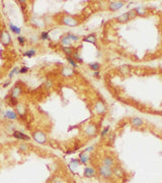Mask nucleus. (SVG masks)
<instances>
[{
  "label": "nucleus",
  "mask_w": 162,
  "mask_h": 183,
  "mask_svg": "<svg viewBox=\"0 0 162 183\" xmlns=\"http://www.w3.org/2000/svg\"><path fill=\"white\" fill-rule=\"evenodd\" d=\"M61 22H62L63 25L68 26V27H77L80 24L79 20H77L75 16L69 15V14H66V15L63 16L61 18Z\"/></svg>",
  "instance_id": "obj_1"
},
{
  "label": "nucleus",
  "mask_w": 162,
  "mask_h": 183,
  "mask_svg": "<svg viewBox=\"0 0 162 183\" xmlns=\"http://www.w3.org/2000/svg\"><path fill=\"white\" fill-rule=\"evenodd\" d=\"M97 171H98V174L105 179H109L113 176V168L107 167V166H105V165H100L99 167H98Z\"/></svg>",
  "instance_id": "obj_2"
},
{
  "label": "nucleus",
  "mask_w": 162,
  "mask_h": 183,
  "mask_svg": "<svg viewBox=\"0 0 162 183\" xmlns=\"http://www.w3.org/2000/svg\"><path fill=\"white\" fill-rule=\"evenodd\" d=\"M83 132L86 136H89V137H93L97 134V126L94 123H89L83 129Z\"/></svg>",
  "instance_id": "obj_3"
},
{
  "label": "nucleus",
  "mask_w": 162,
  "mask_h": 183,
  "mask_svg": "<svg viewBox=\"0 0 162 183\" xmlns=\"http://www.w3.org/2000/svg\"><path fill=\"white\" fill-rule=\"evenodd\" d=\"M101 165H105L109 168H115V159L111 155H105L103 158L101 159Z\"/></svg>",
  "instance_id": "obj_4"
},
{
  "label": "nucleus",
  "mask_w": 162,
  "mask_h": 183,
  "mask_svg": "<svg viewBox=\"0 0 162 183\" xmlns=\"http://www.w3.org/2000/svg\"><path fill=\"white\" fill-rule=\"evenodd\" d=\"M33 139L39 143H46L47 141V136L41 130H36L33 132Z\"/></svg>",
  "instance_id": "obj_5"
},
{
  "label": "nucleus",
  "mask_w": 162,
  "mask_h": 183,
  "mask_svg": "<svg viewBox=\"0 0 162 183\" xmlns=\"http://www.w3.org/2000/svg\"><path fill=\"white\" fill-rule=\"evenodd\" d=\"M93 110L97 115H102V114H105V111H107V106L105 105V103L102 102V101H97V102H95V104H94Z\"/></svg>",
  "instance_id": "obj_6"
},
{
  "label": "nucleus",
  "mask_w": 162,
  "mask_h": 183,
  "mask_svg": "<svg viewBox=\"0 0 162 183\" xmlns=\"http://www.w3.org/2000/svg\"><path fill=\"white\" fill-rule=\"evenodd\" d=\"M0 41L4 46H9L11 45V37L6 30H2L0 33Z\"/></svg>",
  "instance_id": "obj_7"
},
{
  "label": "nucleus",
  "mask_w": 162,
  "mask_h": 183,
  "mask_svg": "<svg viewBox=\"0 0 162 183\" xmlns=\"http://www.w3.org/2000/svg\"><path fill=\"white\" fill-rule=\"evenodd\" d=\"M124 5H125L124 1H111V2L109 3L107 8L111 11H117L122 8V7H124Z\"/></svg>",
  "instance_id": "obj_8"
},
{
  "label": "nucleus",
  "mask_w": 162,
  "mask_h": 183,
  "mask_svg": "<svg viewBox=\"0 0 162 183\" xmlns=\"http://www.w3.org/2000/svg\"><path fill=\"white\" fill-rule=\"evenodd\" d=\"M21 94H22L21 87H20L19 85H14V87L11 89L10 95H9V96L12 97V98H14V99H17Z\"/></svg>",
  "instance_id": "obj_9"
},
{
  "label": "nucleus",
  "mask_w": 162,
  "mask_h": 183,
  "mask_svg": "<svg viewBox=\"0 0 162 183\" xmlns=\"http://www.w3.org/2000/svg\"><path fill=\"white\" fill-rule=\"evenodd\" d=\"M15 110L16 113L21 117L25 116V114H27V106L25 104H22V103H18L17 105L15 106Z\"/></svg>",
  "instance_id": "obj_10"
},
{
  "label": "nucleus",
  "mask_w": 162,
  "mask_h": 183,
  "mask_svg": "<svg viewBox=\"0 0 162 183\" xmlns=\"http://www.w3.org/2000/svg\"><path fill=\"white\" fill-rule=\"evenodd\" d=\"M130 122H131V124L133 125L134 127H142L144 125V121L140 117H133V118H131Z\"/></svg>",
  "instance_id": "obj_11"
},
{
  "label": "nucleus",
  "mask_w": 162,
  "mask_h": 183,
  "mask_svg": "<svg viewBox=\"0 0 162 183\" xmlns=\"http://www.w3.org/2000/svg\"><path fill=\"white\" fill-rule=\"evenodd\" d=\"M96 175V170L92 167H85L84 169V176L87 178H92Z\"/></svg>",
  "instance_id": "obj_12"
},
{
  "label": "nucleus",
  "mask_w": 162,
  "mask_h": 183,
  "mask_svg": "<svg viewBox=\"0 0 162 183\" xmlns=\"http://www.w3.org/2000/svg\"><path fill=\"white\" fill-rule=\"evenodd\" d=\"M13 136L15 137V139H20V141H29V139H31V137H29V136H27V134L22 133V132H20V131H17V130L13 131Z\"/></svg>",
  "instance_id": "obj_13"
},
{
  "label": "nucleus",
  "mask_w": 162,
  "mask_h": 183,
  "mask_svg": "<svg viewBox=\"0 0 162 183\" xmlns=\"http://www.w3.org/2000/svg\"><path fill=\"white\" fill-rule=\"evenodd\" d=\"M4 117L9 120H15V119H17V114L12 110H6L4 112Z\"/></svg>",
  "instance_id": "obj_14"
},
{
  "label": "nucleus",
  "mask_w": 162,
  "mask_h": 183,
  "mask_svg": "<svg viewBox=\"0 0 162 183\" xmlns=\"http://www.w3.org/2000/svg\"><path fill=\"white\" fill-rule=\"evenodd\" d=\"M60 44L62 45V47H71V44L72 42L68 39V37L66 35L61 37L60 39Z\"/></svg>",
  "instance_id": "obj_15"
},
{
  "label": "nucleus",
  "mask_w": 162,
  "mask_h": 183,
  "mask_svg": "<svg viewBox=\"0 0 162 183\" xmlns=\"http://www.w3.org/2000/svg\"><path fill=\"white\" fill-rule=\"evenodd\" d=\"M61 73H62V75L65 76V77H69V76L73 75L74 70L72 69V68H70V67H63L62 70H61Z\"/></svg>",
  "instance_id": "obj_16"
},
{
  "label": "nucleus",
  "mask_w": 162,
  "mask_h": 183,
  "mask_svg": "<svg viewBox=\"0 0 162 183\" xmlns=\"http://www.w3.org/2000/svg\"><path fill=\"white\" fill-rule=\"evenodd\" d=\"M135 11L137 15H140V16H146L147 13H148V10H147L146 7H143V6H139V7H136Z\"/></svg>",
  "instance_id": "obj_17"
},
{
  "label": "nucleus",
  "mask_w": 162,
  "mask_h": 183,
  "mask_svg": "<svg viewBox=\"0 0 162 183\" xmlns=\"http://www.w3.org/2000/svg\"><path fill=\"white\" fill-rule=\"evenodd\" d=\"M79 160H80V162H81V164H87L88 163V161H89V155L87 154V152H83V153H81L80 154V156H79Z\"/></svg>",
  "instance_id": "obj_18"
},
{
  "label": "nucleus",
  "mask_w": 162,
  "mask_h": 183,
  "mask_svg": "<svg viewBox=\"0 0 162 183\" xmlns=\"http://www.w3.org/2000/svg\"><path fill=\"white\" fill-rule=\"evenodd\" d=\"M129 20H130V18H129V15H128V13H127V12L117 17V22H121V24H126V22H128Z\"/></svg>",
  "instance_id": "obj_19"
},
{
  "label": "nucleus",
  "mask_w": 162,
  "mask_h": 183,
  "mask_svg": "<svg viewBox=\"0 0 162 183\" xmlns=\"http://www.w3.org/2000/svg\"><path fill=\"white\" fill-rule=\"evenodd\" d=\"M113 175H115L117 177H122L124 175V172H123V169L119 166H115V168L113 169Z\"/></svg>",
  "instance_id": "obj_20"
},
{
  "label": "nucleus",
  "mask_w": 162,
  "mask_h": 183,
  "mask_svg": "<svg viewBox=\"0 0 162 183\" xmlns=\"http://www.w3.org/2000/svg\"><path fill=\"white\" fill-rule=\"evenodd\" d=\"M83 40L85 41V42H89V43H92V44H96V37L95 35H93V34H91V35H88V36L85 37Z\"/></svg>",
  "instance_id": "obj_21"
},
{
  "label": "nucleus",
  "mask_w": 162,
  "mask_h": 183,
  "mask_svg": "<svg viewBox=\"0 0 162 183\" xmlns=\"http://www.w3.org/2000/svg\"><path fill=\"white\" fill-rule=\"evenodd\" d=\"M66 36L68 37V39H69L70 41H71L72 43H75V42H77V41L80 40V37L76 36V35H74V34H71V33L67 34Z\"/></svg>",
  "instance_id": "obj_22"
},
{
  "label": "nucleus",
  "mask_w": 162,
  "mask_h": 183,
  "mask_svg": "<svg viewBox=\"0 0 162 183\" xmlns=\"http://www.w3.org/2000/svg\"><path fill=\"white\" fill-rule=\"evenodd\" d=\"M89 68H90L91 70H93V71H97V70H99L100 68V64L98 62H92V63H89Z\"/></svg>",
  "instance_id": "obj_23"
},
{
  "label": "nucleus",
  "mask_w": 162,
  "mask_h": 183,
  "mask_svg": "<svg viewBox=\"0 0 162 183\" xmlns=\"http://www.w3.org/2000/svg\"><path fill=\"white\" fill-rule=\"evenodd\" d=\"M62 51L66 54V56H72L74 53L73 49L71 47H62Z\"/></svg>",
  "instance_id": "obj_24"
},
{
  "label": "nucleus",
  "mask_w": 162,
  "mask_h": 183,
  "mask_svg": "<svg viewBox=\"0 0 162 183\" xmlns=\"http://www.w3.org/2000/svg\"><path fill=\"white\" fill-rule=\"evenodd\" d=\"M66 59H67V61H68L70 64L72 65V66L74 67V68H76V67H78V64H77V62H76L75 60L73 59V57L72 56H66Z\"/></svg>",
  "instance_id": "obj_25"
},
{
  "label": "nucleus",
  "mask_w": 162,
  "mask_h": 183,
  "mask_svg": "<svg viewBox=\"0 0 162 183\" xmlns=\"http://www.w3.org/2000/svg\"><path fill=\"white\" fill-rule=\"evenodd\" d=\"M72 57H73V59H74V60H75L77 63H81V64L83 63V59L81 58V57H80L79 54H78L77 52H74L73 55H72Z\"/></svg>",
  "instance_id": "obj_26"
},
{
  "label": "nucleus",
  "mask_w": 162,
  "mask_h": 183,
  "mask_svg": "<svg viewBox=\"0 0 162 183\" xmlns=\"http://www.w3.org/2000/svg\"><path fill=\"white\" fill-rule=\"evenodd\" d=\"M120 71L126 75V74H128L130 72V67L128 66V65H122V66L120 67Z\"/></svg>",
  "instance_id": "obj_27"
},
{
  "label": "nucleus",
  "mask_w": 162,
  "mask_h": 183,
  "mask_svg": "<svg viewBox=\"0 0 162 183\" xmlns=\"http://www.w3.org/2000/svg\"><path fill=\"white\" fill-rule=\"evenodd\" d=\"M18 149H19V151H21V152H27V151H29V145L25 143H21L18 145Z\"/></svg>",
  "instance_id": "obj_28"
},
{
  "label": "nucleus",
  "mask_w": 162,
  "mask_h": 183,
  "mask_svg": "<svg viewBox=\"0 0 162 183\" xmlns=\"http://www.w3.org/2000/svg\"><path fill=\"white\" fill-rule=\"evenodd\" d=\"M127 13H128V15H129L130 20H134V18H136V16H137V13H136L135 8H134V9H131V10L128 11Z\"/></svg>",
  "instance_id": "obj_29"
},
{
  "label": "nucleus",
  "mask_w": 162,
  "mask_h": 183,
  "mask_svg": "<svg viewBox=\"0 0 162 183\" xmlns=\"http://www.w3.org/2000/svg\"><path fill=\"white\" fill-rule=\"evenodd\" d=\"M19 69H20V68H18V67H14L13 69H12L10 72H9L8 78H12V76H13L14 74H17L18 72H19Z\"/></svg>",
  "instance_id": "obj_30"
},
{
  "label": "nucleus",
  "mask_w": 162,
  "mask_h": 183,
  "mask_svg": "<svg viewBox=\"0 0 162 183\" xmlns=\"http://www.w3.org/2000/svg\"><path fill=\"white\" fill-rule=\"evenodd\" d=\"M9 28L11 29V31L13 32V33H15V34H19L20 33V29L19 28H17V27H15V26H13L12 24H9Z\"/></svg>",
  "instance_id": "obj_31"
},
{
  "label": "nucleus",
  "mask_w": 162,
  "mask_h": 183,
  "mask_svg": "<svg viewBox=\"0 0 162 183\" xmlns=\"http://www.w3.org/2000/svg\"><path fill=\"white\" fill-rule=\"evenodd\" d=\"M8 103L10 104L11 106H16L18 104L17 99H14V98H12V97H10V96H9V99H8Z\"/></svg>",
  "instance_id": "obj_32"
},
{
  "label": "nucleus",
  "mask_w": 162,
  "mask_h": 183,
  "mask_svg": "<svg viewBox=\"0 0 162 183\" xmlns=\"http://www.w3.org/2000/svg\"><path fill=\"white\" fill-rule=\"evenodd\" d=\"M44 85H45V87L47 89H50L52 87H53V81H51V79H47L46 81V83H44Z\"/></svg>",
  "instance_id": "obj_33"
},
{
  "label": "nucleus",
  "mask_w": 162,
  "mask_h": 183,
  "mask_svg": "<svg viewBox=\"0 0 162 183\" xmlns=\"http://www.w3.org/2000/svg\"><path fill=\"white\" fill-rule=\"evenodd\" d=\"M35 54H36V50H35V49H31V50H29V51L25 52V53H23V55H25V56H27V57H31V56H33Z\"/></svg>",
  "instance_id": "obj_34"
},
{
  "label": "nucleus",
  "mask_w": 162,
  "mask_h": 183,
  "mask_svg": "<svg viewBox=\"0 0 162 183\" xmlns=\"http://www.w3.org/2000/svg\"><path fill=\"white\" fill-rule=\"evenodd\" d=\"M48 36H49L48 32H43V33L41 34V38H42L43 40H46V39H48Z\"/></svg>",
  "instance_id": "obj_35"
},
{
  "label": "nucleus",
  "mask_w": 162,
  "mask_h": 183,
  "mask_svg": "<svg viewBox=\"0 0 162 183\" xmlns=\"http://www.w3.org/2000/svg\"><path fill=\"white\" fill-rule=\"evenodd\" d=\"M29 71V68H27V66H23V67H21L19 69V72L20 73H25V72H27Z\"/></svg>",
  "instance_id": "obj_36"
},
{
  "label": "nucleus",
  "mask_w": 162,
  "mask_h": 183,
  "mask_svg": "<svg viewBox=\"0 0 162 183\" xmlns=\"http://www.w3.org/2000/svg\"><path fill=\"white\" fill-rule=\"evenodd\" d=\"M17 40H18V42H19L20 45H23V44H25V39L23 38V37H18Z\"/></svg>",
  "instance_id": "obj_37"
},
{
  "label": "nucleus",
  "mask_w": 162,
  "mask_h": 183,
  "mask_svg": "<svg viewBox=\"0 0 162 183\" xmlns=\"http://www.w3.org/2000/svg\"><path fill=\"white\" fill-rule=\"evenodd\" d=\"M109 126H107V127L105 128V129H103V131L101 132V134H100V135H101V136H105V135H107V132H109Z\"/></svg>",
  "instance_id": "obj_38"
}]
</instances>
